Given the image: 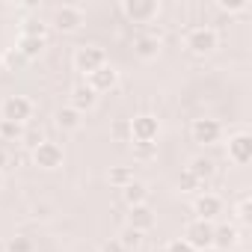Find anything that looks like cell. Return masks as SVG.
<instances>
[{
    "mask_svg": "<svg viewBox=\"0 0 252 252\" xmlns=\"http://www.w3.org/2000/svg\"><path fill=\"white\" fill-rule=\"evenodd\" d=\"M107 65V51L104 48H98V45H83V48H77L74 51V71H80V74H95L98 68H104Z\"/></svg>",
    "mask_w": 252,
    "mask_h": 252,
    "instance_id": "cell-2",
    "label": "cell"
},
{
    "mask_svg": "<svg viewBox=\"0 0 252 252\" xmlns=\"http://www.w3.org/2000/svg\"><path fill=\"white\" fill-rule=\"evenodd\" d=\"M21 143H24L27 149H36L39 143H45V131H42V128H36V125H30V128L21 134Z\"/></svg>",
    "mask_w": 252,
    "mask_h": 252,
    "instance_id": "cell-28",
    "label": "cell"
},
{
    "mask_svg": "<svg viewBox=\"0 0 252 252\" xmlns=\"http://www.w3.org/2000/svg\"><path fill=\"white\" fill-rule=\"evenodd\" d=\"M187 169H190L202 184H205L208 178H214V172H217V166H214V160H211V158H193V160L187 163Z\"/></svg>",
    "mask_w": 252,
    "mask_h": 252,
    "instance_id": "cell-20",
    "label": "cell"
},
{
    "mask_svg": "<svg viewBox=\"0 0 252 252\" xmlns=\"http://www.w3.org/2000/svg\"><path fill=\"white\" fill-rule=\"evenodd\" d=\"M217 45H220V36H217V30H211V27H193V30H187V36H184V48H187L190 54H196V57L214 54Z\"/></svg>",
    "mask_w": 252,
    "mask_h": 252,
    "instance_id": "cell-1",
    "label": "cell"
},
{
    "mask_svg": "<svg viewBox=\"0 0 252 252\" xmlns=\"http://www.w3.org/2000/svg\"><path fill=\"white\" fill-rule=\"evenodd\" d=\"M101 252H128V249H125V246H122V243L113 237V240H107V243L101 246Z\"/></svg>",
    "mask_w": 252,
    "mask_h": 252,
    "instance_id": "cell-33",
    "label": "cell"
},
{
    "mask_svg": "<svg viewBox=\"0 0 252 252\" xmlns=\"http://www.w3.org/2000/svg\"><path fill=\"white\" fill-rule=\"evenodd\" d=\"M128 225L137 228V231H149V228H155V211H152L149 205L128 208Z\"/></svg>",
    "mask_w": 252,
    "mask_h": 252,
    "instance_id": "cell-15",
    "label": "cell"
},
{
    "mask_svg": "<svg viewBox=\"0 0 252 252\" xmlns=\"http://www.w3.org/2000/svg\"><path fill=\"white\" fill-rule=\"evenodd\" d=\"M158 155V146L155 143H134V158L137 160H152Z\"/></svg>",
    "mask_w": 252,
    "mask_h": 252,
    "instance_id": "cell-29",
    "label": "cell"
},
{
    "mask_svg": "<svg viewBox=\"0 0 252 252\" xmlns=\"http://www.w3.org/2000/svg\"><path fill=\"white\" fill-rule=\"evenodd\" d=\"M6 160H9V155H6V149H3V146H0V169L6 166Z\"/></svg>",
    "mask_w": 252,
    "mask_h": 252,
    "instance_id": "cell-35",
    "label": "cell"
},
{
    "mask_svg": "<svg viewBox=\"0 0 252 252\" xmlns=\"http://www.w3.org/2000/svg\"><path fill=\"white\" fill-rule=\"evenodd\" d=\"M86 83H89V89H92L95 95L110 92V89H116V86H119V71L107 63L104 68H98L95 74H89V77H86Z\"/></svg>",
    "mask_w": 252,
    "mask_h": 252,
    "instance_id": "cell-12",
    "label": "cell"
},
{
    "mask_svg": "<svg viewBox=\"0 0 252 252\" xmlns=\"http://www.w3.org/2000/svg\"><path fill=\"white\" fill-rule=\"evenodd\" d=\"M234 220H237V225H252V199L249 196H240L237 199V205H234Z\"/></svg>",
    "mask_w": 252,
    "mask_h": 252,
    "instance_id": "cell-23",
    "label": "cell"
},
{
    "mask_svg": "<svg viewBox=\"0 0 252 252\" xmlns=\"http://www.w3.org/2000/svg\"><path fill=\"white\" fill-rule=\"evenodd\" d=\"M15 51L24 57V60H36L42 51H45V39H30V36H18V45Z\"/></svg>",
    "mask_w": 252,
    "mask_h": 252,
    "instance_id": "cell-19",
    "label": "cell"
},
{
    "mask_svg": "<svg viewBox=\"0 0 252 252\" xmlns=\"http://www.w3.org/2000/svg\"><path fill=\"white\" fill-rule=\"evenodd\" d=\"M122 199H125V205L128 208H137V205H146L149 202V187L143 184V181H131L128 187H122Z\"/></svg>",
    "mask_w": 252,
    "mask_h": 252,
    "instance_id": "cell-17",
    "label": "cell"
},
{
    "mask_svg": "<svg viewBox=\"0 0 252 252\" xmlns=\"http://www.w3.org/2000/svg\"><path fill=\"white\" fill-rule=\"evenodd\" d=\"M0 187H3V175H0Z\"/></svg>",
    "mask_w": 252,
    "mask_h": 252,
    "instance_id": "cell-36",
    "label": "cell"
},
{
    "mask_svg": "<svg viewBox=\"0 0 252 252\" xmlns=\"http://www.w3.org/2000/svg\"><path fill=\"white\" fill-rule=\"evenodd\" d=\"M6 252H36V243H33V237H27V234H15V237H9V243H6Z\"/></svg>",
    "mask_w": 252,
    "mask_h": 252,
    "instance_id": "cell-27",
    "label": "cell"
},
{
    "mask_svg": "<svg viewBox=\"0 0 252 252\" xmlns=\"http://www.w3.org/2000/svg\"><path fill=\"white\" fill-rule=\"evenodd\" d=\"M80 24H83V9L80 6H57L54 9V18H51V27H57L60 33H74V30H80Z\"/></svg>",
    "mask_w": 252,
    "mask_h": 252,
    "instance_id": "cell-9",
    "label": "cell"
},
{
    "mask_svg": "<svg viewBox=\"0 0 252 252\" xmlns=\"http://www.w3.org/2000/svg\"><path fill=\"white\" fill-rule=\"evenodd\" d=\"M237 225H228V222H222V225H214V249H220V252H228V249H234L237 246Z\"/></svg>",
    "mask_w": 252,
    "mask_h": 252,
    "instance_id": "cell-16",
    "label": "cell"
},
{
    "mask_svg": "<svg viewBox=\"0 0 252 252\" xmlns=\"http://www.w3.org/2000/svg\"><path fill=\"white\" fill-rule=\"evenodd\" d=\"M63 160H65V152H63V146H57V143H39L36 149H33V163L39 166V169H60L63 166Z\"/></svg>",
    "mask_w": 252,
    "mask_h": 252,
    "instance_id": "cell-8",
    "label": "cell"
},
{
    "mask_svg": "<svg viewBox=\"0 0 252 252\" xmlns=\"http://www.w3.org/2000/svg\"><path fill=\"white\" fill-rule=\"evenodd\" d=\"M178 190H181V193H199V190H202V181L184 166V169L178 172Z\"/></svg>",
    "mask_w": 252,
    "mask_h": 252,
    "instance_id": "cell-24",
    "label": "cell"
},
{
    "mask_svg": "<svg viewBox=\"0 0 252 252\" xmlns=\"http://www.w3.org/2000/svg\"><path fill=\"white\" fill-rule=\"evenodd\" d=\"M190 137H193V143H199V146H217L220 137H222V125H220L217 119H193Z\"/></svg>",
    "mask_w": 252,
    "mask_h": 252,
    "instance_id": "cell-6",
    "label": "cell"
},
{
    "mask_svg": "<svg viewBox=\"0 0 252 252\" xmlns=\"http://www.w3.org/2000/svg\"><path fill=\"white\" fill-rule=\"evenodd\" d=\"M113 134L119 137V140H131V122L125 119V122H116L113 125Z\"/></svg>",
    "mask_w": 252,
    "mask_h": 252,
    "instance_id": "cell-31",
    "label": "cell"
},
{
    "mask_svg": "<svg viewBox=\"0 0 252 252\" xmlns=\"http://www.w3.org/2000/svg\"><path fill=\"white\" fill-rule=\"evenodd\" d=\"M160 36H155V33H143V36H137L134 39V54L143 60V63H152V60H158L160 57Z\"/></svg>",
    "mask_w": 252,
    "mask_h": 252,
    "instance_id": "cell-13",
    "label": "cell"
},
{
    "mask_svg": "<svg viewBox=\"0 0 252 252\" xmlns=\"http://www.w3.org/2000/svg\"><path fill=\"white\" fill-rule=\"evenodd\" d=\"M107 178H110V184L113 187H128L131 181H134V169L131 166H110V172H107Z\"/></svg>",
    "mask_w": 252,
    "mask_h": 252,
    "instance_id": "cell-21",
    "label": "cell"
},
{
    "mask_svg": "<svg viewBox=\"0 0 252 252\" xmlns=\"http://www.w3.org/2000/svg\"><path fill=\"white\" fill-rule=\"evenodd\" d=\"M228 160L234 166H246L252 160V134L240 131V134H234L228 140Z\"/></svg>",
    "mask_w": 252,
    "mask_h": 252,
    "instance_id": "cell-10",
    "label": "cell"
},
{
    "mask_svg": "<svg viewBox=\"0 0 252 252\" xmlns=\"http://www.w3.org/2000/svg\"><path fill=\"white\" fill-rule=\"evenodd\" d=\"M21 36H30V39H45L48 42V24L39 21V18H27L21 24Z\"/></svg>",
    "mask_w": 252,
    "mask_h": 252,
    "instance_id": "cell-22",
    "label": "cell"
},
{
    "mask_svg": "<svg viewBox=\"0 0 252 252\" xmlns=\"http://www.w3.org/2000/svg\"><path fill=\"white\" fill-rule=\"evenodd\" d=\"M21 134H24V125L0 119V140H3V143H15V140H21Z\"/></svg>",
    "mask_w": 252,
    "mask_h": 252,
    "instance_id": "cell-25",
    "label": "cell"
},
{
    "mask_svg": "<svg viewBox=\"0 0 252 252\" xmlns=\"http://www.w3.org/2000/svg\"><path fill=\"white\" fill-rule=\"evenodd\" d=\"M54 119H57V125H60L63 131H77L80 125H83V113H77L74 107H60Z\"/></svg>",
    "mask_w": 252,
    "mask_h": 252,
    "instance_id": "cell-18",
    "label": "cell"
},
{
    "mask_svg": "<svg viewBox=\"0 0 252 252\" xmlns=\"http://www.w3.org/2000/svg\"><path fill=\"white\" fill-rule=\"evenodd\" d=\"M116 240H119L125 249H137V246L143 243V231H137V228H131V225H125V228H122V234H119Z\"/></svg>",
    "mask_w": 252,
    "mask_h": 252,
    "instance_id": "cell-26",
    "label": "cell"
},
{
    "mask_svg": "<svg viewBox=\"0 0 252 252\" xmlns=\"http://www.w3.org/2000/svg\"><path fill=\"white\" fill-rule=\"evenodd\" d=\"M166 252H196V249H193L187 240L178 237V240H169V243H166Z\"/></svg>",
    "mask_w": 252,
    "mask_h": 252,
    "instance_id": "cell-32",
    "label": "cell"
},
{
    "mask_svg": "<svg viewBox=\"0 0 252 252\" xmlns=\"http://www.w3.org/2000/svg\"><path fill=\"white\" fill-rule=\"evenodd\" d=\"M122 12H125V18L134 21V24H149V21L158 18L160 3H158V0H125Z\"/></svg>",
    "mask_w": 252,
    "mask_h": 252,
    "instance_id": "cell-5",
    "label": "cell"
},
{
    "mask_svg": "<svg viewBox=\"0 0 252 252\" xmlns=\"http://www.w3.org/2000/svg\"><path fill=\"white\" fill-rule=\"evenodd\" d=\"M21 63H24V57H21L18 51H9V54H6V65H9V68H18Z\"/></svg>",
    "mask_w": 252,
    "mask_h": 252,
    "instance_id": "cell-34",
    "label": "cell"
},
{
    "mask_svg": "<svg viewBox=\"0 0 252 252\" xmlns=\"http://www.w3.org/2000/svg\"><path fill=\"white\" fill-rule=\"evenodd\" d=\"M131 122V143H155L158 134H160V122L155 116H134L128 119Z\"/></svg>",
    "mask_w": 252,
    "mask_h": 252,
    "instance_id": "cell-7",
    "label": "cell"
},
{
    "mask_svg": "<svg viewBox=\"0 0 252 252\" xmlns=\"http://www.w3.org/2000/svg\"><path fill=\"white\" fill-rule=\"evenodd\" d=\"M193 214H196V220L214 222V220L222 214V199H220L217 193H199L196 202H193Z\"/></svg>",
    "mask_w": 252,
    "mask_h": 252,
    "instance_id": "cell-11",
    "label": "cell"
},
{
    "mask_svg": "<svg viewBox=\"0 0 252 252\" xmlns=\"http://www.w3.org/2000/svg\"><path fill=\"white\" fill-rule=\"evenodd\" d=\"M95 104H98V95L89 89V83H86V80H83V83H77V86L71 89V95H68V107H74L77 113H89Z\"/></svg>",
    "mask_w": 252,
    "mask_h": 252,
    "instance_id": "cell-14",
    "label": "cell"
},
{
    "mask_svg": "<svg viewBox=\"0 0 252 252\" xmlns=\"http://www.w3.org/2000/svg\"><path fill=\"white\" fill-rule=\"evenodd\" d=\"M181 240H187L196 252L199 249H211L214 246V222H208V220H190L184 225V237Z\"/></svg>",
    "mask_w": 252,
    "mask_h": 252,
    "instance_id": "cell-4",
    "label": "cell"
},
{
    "mask_svg": "<svg viewBox=\"0 0 252 252\" xmlns=\"http://www.w3.org/2000/svg\"><path fill=\"white\" fill-rule=\"evenodd\" d=\"M0 116L6 122H15V125H27L30 116H33V101L27 95H9L0 104Z\"/></svg>",
    "mask_w": 252,
    "mask_h": 252,
    "instance_id": "cell-3",
    "label": "cell"
},
{
    "mask_svg": "<svg viewBox=\"0 0 252 252\" xmlns=\"http://www.w3.org/2000/svg\"><path fill=\"white\" fill-rule=\"evenodd\" d=\"M217 9H222V12H246L249 0H217Z\"/></svg>",
    "mask_w": 252,
    "mask_h": 252,
    "instance_id": "cell-30",
    "label": "cell"
}]
</instances>
